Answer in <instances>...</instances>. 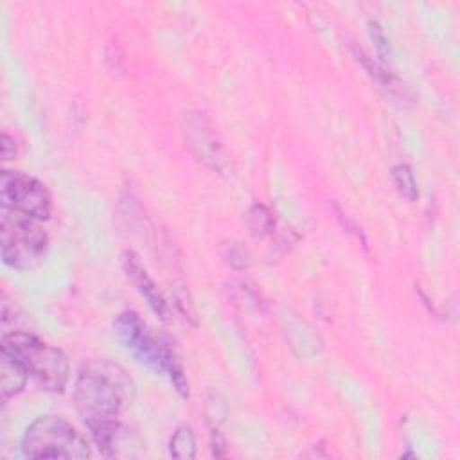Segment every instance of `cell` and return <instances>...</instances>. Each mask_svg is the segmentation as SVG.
<instances>
[{
  "label": "cell",
  "instance_id": "obj_17",
  "mask_svg": "<svg viewBox=\"0 0 460 460\" xmlns=\"http://www.w3.org/2000/svg\"><path fill=\"white\" fill-rule=\"evenodd\" d=\"M210 447H212V455L214 456H225L226 455V444L223 435L219 433V429H212L210 433Z\"/></svg>",
  "mask_w": 460,
  "mask_h": 460
},
{
  "label": "cell",
  "instance_id": "obj_15",
  "mask_svg": "<svg viewBox=\"0 0 460 460\" xmlns=\"http://www.w3.org/2000/svg\"><path fill=\"white\" fill-rule=\"evenodd\" d=\"M368 32H370V38L377 49V54L385 59V61H390L392 59V49H390V41L385 34V31L381 29V25L377 22H370L368 23Z\"/></svg>",
  "mask_w": 460,
  "mask_h": 460
},
{
  "label": "cell",
  "instance_id": "obj_9",
  "mask_svg": "<svg viewBox=\"0 0 460 460\" xmlns=\"http://www.w3.org/2000/svg\"><path fill=\"white\" fill-rule=\"evenodd\" d=\"M120 266H122V271L128 277V280L137 288V291L147 302V305L155 311V314L160 316L164 322H169V318H171L169 304L164 298V295L160 293L155 280L149 277L140 257L135 252L126 250L120 255Z\"/></svg>",
  "mask_w": 460,
  "mask_h": 460
},
{
  "label": "cell",
  "instance_id": "obj_1",
  "mask_svg": "<svg viewBox=\"0 0 460 460\" xmlns=\"http://www.w3.org/2000/svg\"><path fill=\"white\" fill-rule=\"evenodd\" d=\"M135 399V383L129 374L108 359H93L81 367L74 402L86 428L115 420Z\"/></svg>",
  "mask_w": 460,
  "mask_h": 460
},
{
  "label": "cell",
  "instance_id": "obj_10",
  "mask_svg": "<svg viewBox=\"0 0 460 460\" xmlns=\"http://www.w3.org/2000/svg\"><path fill=\"white\" fill-rule=\"evenodd\" d=\"M29 374L20 365L16 358H13L5 349H0V395L2 402H7L11 397L18 395L27 383Z\"/></svg>",
  "mask_w": 460,
  "mask_h": 460
},
{
  "label": "cell",
  "instance_id": "obj_11",
  "mask_svg": "<svg viewBox=\"0 0 460 460\" xmlns=\"http://www.w3.org/2000/svg\"><path fill=\"white\" fill-rule=\"evenodd\" d=\"M169 455L172 458L189 460L196 456V437L189 424H180L169 438Z\"/></svg>",
  "mask_w": 460,
  "mask_h": 460
},
{
  "label": "cell",
  "instance_id": "obj_6",
  "mask_svg": "<svg viewBox=\"0 0 460 460\" xmlns=\"http://www.w3.org/2000/svg\"><path fill=\"white\" fill-rule=\"evenodd\" d=\"M0 201L2 207L13 208L38 221L49 219L52 212V196L45 183L25 172L2 171Z\"/></svg>",
  "mask_w": 460,
  "mask_h": 460
},
{
  "label": "cell",
  "instance_id": "obj_14",
  "mask_svg": "<svg viewBox=\"0 0 460 460\" xmlns=\"http://www.w3.org/2000/svg\"><path fill=\"white\" fill-rule=\"evenodd\" d=\"M221 255L223 259L232 266V268H237V270H244L250 266V253L248 250L237 243V241H230L223 246L221 250Z\"/></svg>",
  "mask_w": 460,
  "mask_h": 460
},
{
  "label": "cell",
  "instance_id": "obj_8",
  "mask_svg": "<svg viewBox=\"0 0 460 460\" xmlns=\"http://www.w3.org/2000/svg\"><path fill=\"white\" fill-rule=\"evenodd\" d=\"M185 137L196 156L212 169L223 167V147L221 140L210 120L199 113H185Z\"/></svg>",
  "mask_w": 460,
  "mask_h": 460
},
{
  "label": "cell",
  "instance_id": "obj_4",
  "mask_svg": "<svg viewBox=\"0 0 460 460\" xmlns=\"http://www.w3.org/2000/svg\"><path fill=\"white\" fill-rule=\"evenodd\" d=\"M22 453L27 458L43 460H83L92 455L84 437L58 415H41L27 426L22 437Z\"/></svg>",
  "mask_w": 460,
  "mask_h": 460
},
{
  "label": "cell",
  "instance_id": "obj_5",
  "mask_svg": "<svg viewBox=\"0 0 460 460\" xmlns=\"http://www.w3.org/2000/svg\"><path fill=\"white\" fill-rule=\"evenodd\" d=\"M2 261L18 271L36 268L49 250V235L38 219L2 207L0 212Z\"/></svg>",
  "mask_w": 460,
  "mask_h": 460
},
{
  "label": "cell",
  "instance_id": "obj_3",
  "mask_svg": "<svg viewBox=\"0 0 460 460\" xmlns=\"http://www.w3.org/2000/svg\"><path fill=\"white\" fill-rule=\"evenodd\" d=\"M2 349L20 361L29 377L49 392L61 394L70 379L66 354L31 332L13 331L4 334Z\"/></svg>",
  "mask_w": 460,
  "mask_h": 460
},
{
  "label": "cell",
  "instance_id": "obj_16",
  "mask_svg": "<svg viewBox=\"0 0 460 460\" xmlns=\"http://www.w3.org/2000/svg\"><path fill=\"white\" fill-rule=\"evenodd\" d=\"M0 149H2V160H11L16 155V142L14 137H11L9 133H2L0 138Z\"/></svg>",
  "mask_w": 460,
  "mask_h": 460
},
{
  "label": "cell",
  "instance_id": "obj_13",
  "mask_svg": "<svg viewBox=\"0 0 460 460\" xmlns=\"http://www.w3.org/2000/svg\"><path fill=\"white\" fill-rule=\"evenodd\" d=\"M248 223H250V228H252L253 235L264 237V235H268V234L273 232L275 217H273V214L270 212L268 207L255 203V205L250 208V212H248Z\"/></svg>",
  "mask_w": 460,
  "mask_h": 460
},
{
  "label": "cell",
  "instance_id": "obj_12",
  "mask_svg": "<svg viewBox=\"0 0 460 460\" xmlns=\"http://www.w3.org/2000/svg\"><path fill=\"white\" fill-rule=\"evenodd\" d=\"M392 181L397 189V192L408 199V201H415L419 198V189H417V181L413 176V171L406 165V164H399L392 169Z\"/></svg>",
  "mask_w": 460,
  "mask_h": 460
},
{
  "label": "cell",
  "instance_id": "obj_2",
  "mask_svg": "<svg viewBox=\"0 0 460 460\" xmlns=\"http://www.w3.org/2000/svg\"><path fill=\"white\" fill-rule=\"evenodd\" d=\"M113 329L119 341L138 363L156 374H165L174 390L181 397H189V383L176 354L149 331L147 323L135 311L119 313L113 320Z\"/></svg>",
  "mask_w": 460,
  "mask_h": 460
},
{
  "label": "cell",
  "instance_id": "obj_7",
  "mask_svg": "<svg viewBox=\"0 0 460 460\" xmlns=\"http://www.w3.org/2000/svg\"><path fill=\"white\" fill-rule=\"evenodd\" d=\"M97 449L108 458H135L144 453L142 437L119 419L88 428Z\"/></svg>",
  "mask_w": 460,
  "mask_h": 460
}]
</instances>
